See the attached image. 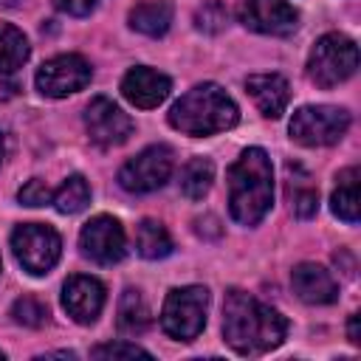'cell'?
Segmentation results:
<instances>
[{"label": "cell", "instance_id": "cell-1", "mask_svg": "<svg viewBox=\"0 0 361 361\" xmlns=\"http://www.w3.org/2000/svg\"><path fill=\"white\" fill-rule=\"evenodd\" d=\"M288 322L271 305L254 299L245 290L231 288L223 302V336L240 355H262L282 344Z\"/></svg>", "mask_w": 361, "mask_h": 361}, {"label": "cell", "instance_id": "cell-2", "mask_svg": "<svg viewBox=\"0 0 361 361\" xmlns=\"http://www.w3.org/2000/svg\"><path fill=\"white\" fill-rule=\"evenodd\" d=\"M274 203L271 158L259 147H248L228 166V212L240 226H257Z\"/></svg>", "mask_w": 361, "mask_h": 361}, {"label": "cell", "instance_id": "cell-3", "mask_svg": "<svg viewBox=\"0 0 361 361\" xmlns=\"http://www.w3.org/2000/svg\"><path fill=\"white\" fill-rule=\"evenodd\" d=\"M237 121H240V110H237L234 99L214 82L195 85L169 110V124L186 135L226 133Z\"/></svg>", "mask_w": 361, "mask_h": 361}, {"label": "cell", "instance_id": "cell-4", "mask_svg": "<svg viewBox=\"0 0 361 361\" xmlns=\"http://www.w3.org/2000/svg\"><path fill=\"white\" fill-rule=\"evenodd\" d=\"M358 68V45L344 34H324L316 39L307 56V76L319 87H336L347 82Z\"/></svg>", "mask_w": 361, "mask_h": 361}, {"label": "cell", "instance_id": "cell-5", "mask_svg": "<svg viewBox=\"0 0 361 361\" xmlns=\"http://www.w3.org/2000/svg\"><path fill=\"white\" fill-rule=\"evenodd\" d=\"M206 307H209V290L200 285L172 288L161 307V327L166 336L178 341H192L200 336L206 324Z\"/></svg>", "mask_w": 361, "mask_h": 361}, {"label": "cell", "instance_id": "cell-6", "mask_svg": "<svg viewBox=\"0 0 361 361\" xmlns=\"http://www.w3.org/2000/svg\"><path fill=\"white\" fill-rule=\"evenodd\" d=\"M350 127V113L333 104H307L299 107L290 118V138L305 147H330Z\"/></svg>", "mask_w": 361, "mask_h": 361}, {"label": "cell", "instance_id": "cell-7", "mask_svg": "<svg viewBox=\"0 0 361 361\" xmlns=\"http://www.w3.org/2000/svg\"><path fill=\"white\" fill-rule=\"evenodd\" d=\"M11 248H14L17 262L28 274L42 276V274H48L59 262L62 240L45 223H23V226H17L11 231Z\"/></svg>", "mask_w": 361, "mask_h": 361}, {"label": "cell", "instance_id": "cell-8", "mask_svg": "<svg viewBox=\"0 0 361 361\" xmlns=\"http://www.w3.org/2000/svg\"><path fill=\"white\" fill-rule=\"evenodd\" d=\"M169 175H172V149L166 144H152L118 169V183L133 195H147L161 189L169 180Z\"/></svg>", "mask_w": 361, "mask_h": 361}, {"label": "cell", "instance_id": "cell-9", "mask_svg": "<svg viewBox=\"0 0 361 361\" xmlns=\"http://www.w3.org/2000/svg\"><path fill=\"white\" fill-rule=\"evenodd\" d=\"M93 71H90V62L79 54H59L48 62H42V68L37 71V90L42 96H51V99H62V96H71L76 90H82L87 82H90Z\"/></svg>", "mask_w": 361, "mask_h": 361}, {"label": "cell", "instance_id": "cell-10", "mask_svg": "<svg viewBox=\"0 0 361 361\" xmlns=\"http://www.w3.org/2000/svg\"><path fill=\"white\" fill-rule=\"evenodd\" d=\"M124 228L116 217L110 214H96L82 226L79 234V248L85 257H90L99 265H113L124 257Z\"/></svg>", "mask_w": 361, "mask_h": 361}, {"label": "cell", "instance_id": "cell-11", "mask_svg": "<svg viewBox=\"0 0 361 361\" xmlns=\"http://www.w3.org/2000/svg\"><path fill=\"white\" fill-rule=\"evenodd\" d=\"M85 127L99 147H118L133 135V118L107 96L90 99L85 107Z\"/></svg>", "mask_w": 361, "mask_h": 361}, {"label": "cell", "instance_id": "cell-12", "mask_svg": "<svg viewBox=\"0 0 361 361\" xmlns=\"http://www.w3.org/2000/svg\"><path fill=\"white\" fill-rule=\"evenodd\" d=\"M240 23L257 34L288 37L299 25V11L288 0H243Z\"/></svg>", "mask_w": 361, "mask_h": 361}, {"label": "cell", "instance_id": "cell-13", "mask_svg": "<svg viewBox=\"0 0 361 361\" xmlns=\"http://www.w3.org/2000/svg\"><path fill=\"white\" fill-rule=\"evenodd\" d=\"M62 307L79 324H93L104 307V285L96 276H71L62 288Z\"/></svg>", "mask_w": 361, "mask_h": 361}, {"label": "cell", "instance_id": "cell-14", "mask_svg": "<svg viewBox=\"0 0 361 361\" xmlns=\"http://www.w3.org/2000/svg\"><path fill=\"white\" fill-rule=\"evenodd\" d=\"M169 90H172L169 76L166 73H158V71H152L147 65H138V68L127 71L124 79H121V96L130 104L144 107V110L158 107L169 96Z\"/></svg>", "mask_w": 361, "mask_h": 361}, {"label": "cell", "instance_id": "cell-15", "mask_svg": "<svg viewBox=\"0 0 361 361\" xmlns=\"http://www.w3.org/2000/svg\"><path fill=\"white\" fill-rule=\"evenodd\" d=\"M290 285L293 293L307 305H330L338 299V285L333 274L316 262H299L290 274Z\"/></svg>", "mask_w": 361, "mask_h": 361}, {"label": "cell", "instance_id": "cell-16", "mask_svg": "<svg viewBox=\"0 0 361 361\" xmlns=\"http://www.w3.org/2000/svg\"><path fill=\"white\" fill-rule=\"evenodd\" d=\"M245 90L251 93L259 113L268 118H279L290 102V87L279 73H251L245 79Z\"/></svg>", "mask_w": 361, "mask_h": 361}, {"label": "cell", "instance_id": "cell-17", "mask_svg": "<svg viewBox=\"0 0 361 361\" xmlns=\"http://www.w3.org/2000/svg\"><path fill=\"white\" fill-rule=\"evenodd\" d=\"M172 23V3L169 0H147L130 11V28L147 37H164Z\"/></svg>", "mask_w": 361, "mask_h": 361}, {"label": "cell", "instance_id": "cell-18", "mask_svg": "<svg viewBox=\"0 0 361 361\" xmlns=\"http://www.w3.org/2000/svg\"><path fill=\"white\" fill-rule=\"evenodd\" d=\"M330 206H333V214L341 217L344 223H358L361 197H358V169L355 166L338 172V186L333 192Z\"/></svg>", "mask_w": 361, "mask_h": 361}, {"label": "cell", "instance_id": "cell-19", "mask_svg": "<svg viewBox=\"0 0 361 361\" xmlns=\"http://www.w3.org/2000/svg\"><path fill=\"white\" fill-rule=\"evenodd\" d=\"M147 327H149V307L138 290L127 288L118 302V330L124 336H141Z\"/></svg>", "mask_w": 361, "mask_h": 361}, {"label": "cell", "instance_id": "cell-20", "mask_svg": "<svg viewBox=\"0 0 361 361\" xmlns=\"http://www.w3.org/2000/svg\"><path fill=\"white\" fill-rule=\"evenodd\" d=\"M135 245L144 259H164L172 251V237L158 220H141L135 228Z\"/></svg>", "mask_w": 361, "mask_h": 361}, {"label": "cell", "instance_id": "cell-21", "mask_svg": "<svg viewBox=\"0 0 361 361\" xmlns=\"http://www.w3.org/2000/svg\"><path fill=\"white\" fill-rule=\"evenodd\" d=\"M28 54L31 48H28L25 34L8 23H0V73L17 71L28 59Z\"/></svg>", "mask_w": 361, "mask_h": 361}, {"label": "cell", "instance_id": "cell-22", "mask_svg": "<svg viewBox=\"0 0 361 361\" xmlns=\"http://www.w3.org/2000/svg\"><path fill=\"white\" fill-rule=\"evenodd\" d=\"M212 180H214V166L209 158H192L183 172H180V192L189 197V200H200L209 195L212 189Z\"/></svg>", "mask_w": 361, "mask_h": 361}, {"label": "cell", "instance_id": "cell-23", "mask_svg": "<svg viewBox=\"0 0 361 361\" xmlns=\"http://www.w3.org/2000/svg\"><path fill=\"white\" fill-rule=\"evenodd\" d=\"M87 200H90V186H87V180H85L82 175L65 178V183L54 192V206H56V212H62V214H76V212H82V209L87 206Z\"/></svg>", "mask_w": 361, "mask_h": 361}, {"label": "cell", "instance_id": "cell-24", "mask_svg": "<svg viewBox=\"0 0 361 361\" xmlns=\"http://www.w3.org/2000/svg\"><path fill=\"white\" fill-rule=\"evenodd\" d=\"M226 23H228V8L220 0H209L195 11V25L203 34H220L226 28Z\"/></svg>", "mask_w": 361, "mask_h": 361}, {"label": "cell", "instance_id": "cell-25", "mask_svg": "<svg viewBox=\"0 0 361 361\" xmlns=\"http://www.w3.org/2000/svg\"><path fill=\"white\" fill-rule=\"evenodd\" d=\"M11 316L17 324H25V327H42L48 322V307L34 299V296H20L14 305H11Z\"/></svg>", "mask_w": 361, "mask_h": 361}, {"label": "cell", "instance_id": "cell-26", "mask_svg": "<svg viewBox=\"0 0 361 361\" xmlns=\"http://www.w3.org/2000/svg\"><path fill=\"white\" fill-rule=\"evenodd\" d=\"M93 358H152L144 347L133 344V341H107L90 350Z\"/></svg>", "mask_w": 361, "mask_h": 361}, {"label": "cell", "instance_id": "cell-27", "mask_svg": "<svg viewBox=\"0 0 361 361\" xmlns=\"http://www.w3.org/2000/svg\"><path fill=\"white\" fill-rule=\"evenodd\" d=\"M290 197H293V214L299 220H310L319 212V192L313 186H299L296 192L290 189Z\"/></svg>", "mask_w": 361, "mask_h": 361}, {"label": "cell", "instance_id": "cell-28", "mask_svg": "<svg viewBox=\"0 0 361 361\" xmlns=\"http://www.w3.org/2000/svg\"><path fill=\"white\" fill-rule=\"evenodd\" d=\"M20 203L23 206H45V203H51L54 200V192L48 189V183H42L39 178H31L23 189H20Z\"/></svg>", "mask_w": 361, "mask_h": 361}, {"label": "cell", "instance_id": "cell-29", "mask_svg": "<svg viewBox=\"0 0 361 361\" xmlns=\"http://www.w3.org/2000/svg\"><path fill=\"white\" fill-rule=\"evenodd\" d=\"M96 3H99V0H54V6H56L59 11L73 14V17H85V14H90V11L96 8Z\"/></svg>", "mask_w": 361, "mask_h": 361}, {"label": "cell", "instance_id": "cell-30", "mask_svg": "<svg viewBox=\"0 0 361 361\" xmlns=\"http://www.w3.org/2000/svg\"><path fill=\"white\" fill-rule=\"evenodd\" d=\"M347 338H350L353 344H361V336H358V316H355V313H353L350 322H347Z\"/></svg>", "mask_w": 361, "mask_h": 361}, {"label": "cell", "instance_id": "cell-31", "mask_svg": "<svg viewBox=\"0 0 361 361\" xmlns=\"http://www.w3.org/2000/svg\"><path fill=\"white\" fill-rule=\"evenodd\" d=\"M42 358H76V353H71V350H54V353H45Z\"/></svg>", "mask_w": 361, "mask_h": 361}, {"label": "cell", "instance_id": "cell-32", "mask_svg": "<svg viewBox=\"0 0 361 361\" xmlns=\"http://www.w3.org/2000/svg\"><path fill=\"white\" fill-rule=\"evenodd\" d=\"M3 152H6V141H3V133H0V161H3Z\"/></svg>", "mask_w": 361, "mask_h": 361}, {"label": "cell", "instance_id": "cell-33", "mask_svg": "<svg viewBox=\"0 0 361 361\" xmlns=\"http://www.w3.org/2000/svg\"><path fill=\"white\" fill-rule=\"evenodd\" d=\"M0 3H3V6H17L20 0H0Z\"/></svg>", "mask_w": 361, "mask_h": 361}, {"label": "cell", "instance_id": "cell-34", "mask_svg": "<svg viewBox=\"0 0 361 361\" xmlns=\"http://www.w3.org/2000/svg\"><path fill=\"white\" fill-rule=\"evenodd\" d=\"M0 358H6V353H3V350H0Z\"/></svg>", "mask_w": 361, "mask_h": 361}]
</instances>
